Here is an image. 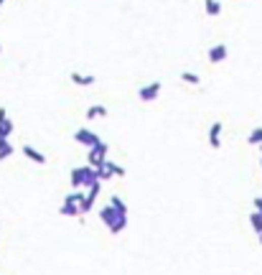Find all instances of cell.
Wrapping results in <instances>:
<instances>
[{
    "label": "cell",
    "mask_w": 262,
    "mask_h": 275,
    "mask_svg": "<svg viewBox=\"0 0 262 275\" xmlns=\"http://www.w3.org/2000/svg\"><path fill=\"white\" fill-rule=\"evenodd\" d=\"M97 214H100L102 224L110 229V234H120V232L127 227V217H125V214H120V211H117L110 201H107L105 206H100V211H97Z\"/></svg>",
    "instance_id": "obj_1"
},
{
    "label": "cell",
    "mask_w": 262,
    "mask_h": 275,
    "mask_svg": "<svg viewBox=\"0 0 262 275\" xmlns=\"http://www.w3.org/2000/svg\"><path fill=\"white\" fill-rule=\"evenodd\" d=\"M69 181H72V189L74 191H82V189H89V186H94L100 178H97V168H92V166H77V168H72V173H69Z\"/></svg>",
    "instance_id": "obj_2"
},
{
    "label": "cell",
    "mask_w": 262,
    "mask_h": 275,
    "mask_svg": "<svg viewBox=\"0 0 262 275\" xmlns=\"http://www.w3.org/2000/svg\"><path fill=\"white\" fill-rule=\"evenodd\" d=\"M82 201H84V189L67 194V196H64V204L59 206V214H61V217H77V219H79V217H82V209H79Z\"/></svg>",
    "instance_id": "obj_3"
},
{
    "label": "cell",
    "mask_w": 262,
    "mask_h": 275,
    "mask_svg": "<svg viewBox=\"0 0 262 275\" xmlns=\"http://www.w3.org/2000/svg\"><path fill=\"white\" fill-rule=\"evenodd\" d=\"M107 153H110V145L102 140V143H97L94 148H89L87 150V166H92V168H100L105 161H107Z\"/></svg>",
    "instance_id": "obj_4"
},
{
    "label": "cell",
    "mask_w": 262,
    "mask_h": 275,
    "mask_svg": "<svg viewBox=\"0 0 262 275\" xmlns=\"http://www.w3.org/2000/svg\"><path fill=\"white\" fill-rule=\"evenodd\" d=\"M74 143H79V145H84V148L89 150V148H94L97 143H102V138H100L94 130H89V128H79V130H74Z\"/></svg>",
    "instance_id": "obj_5"
},
{
    "label": "cell",
    "mask_w": 262,
    "mask_h": 275,
    "mask_svg": "<svg viewBox=\"0 0 262 275\" xmlns=\"http://www.w3.org/2000/svg\"><path fill=\"white\" fill-rule=\"evenodd\" d=\"M160 89H163L160 82H150V84H143L138 89V97H140V102H155L160 97Z\"/></svg>",
    "instance_id": "obj_6"
},
{
    "label": "cell",
    "mask_w": 262,
    "mask_h": 275,
    "mask_svg": "<svg viewBox=\"0 0 262 275\" xmlns=\"http://www.w3.org/2000/svg\"><path fill=\"white\" fill-rule=\"evenodd\" d=\"M221 133H224V125H221L219 120L209 125V133H206L209 148H214V150H219V148H221Z\"/></svg>",
    "instance_id": "obj_7"
},
{
    "label": "cell",
    "mask_w": 262,
    "mask_h": 275,
    "mask_svg": "<svg viewBox=\"0 0 262 275\" xmlns=\"http://www.w3.org/2000/svg\"><path fill=\"white\" fill-rule=\"evenodd\" d=\"M226 56H229V49H226V44H216V46H211V49L206 51V59H209V64H221V62H226Z\"/></svg>",
    "instance_id": "obj_8"
},
{
    "label": "cell",
    "mask_w": 262,
    "mask_h": 275,
    "mask_svg": "<svg viewBox=\"0 0 262 275\" xmlns=\"http://www.w3.org/2000/svg\"><path fill=\"white\" fill-rule=\"evenodd\" d=\"M107 115H110V110H107L105 105H92V107L84 110V120H87V123H92V120H105Z\"/></svg>",
    "instance_id": "obj_9"
},
{
    "label": "cell",
    "mask_w": 262,
    "mask_h": 275,
    "mask_svg": "<svg viewBox=\"0 0 262 275\" xmlns=\"http://www.w3.org/2000/svg\"><path fill=\"white\" fill-rule=\"evenodd\" d=\"M21 150H23V156H26L31 163H36V166H46V156H44L39 148H34V145H23Z\"/></svg>",
    "instance_id": "obj_10"
},
{
    "label": "cell",
    "mask_w": 262,
    "mask_h": 275,
    "mask_svg": "<svg viewBox=\"0 0 262 275\" xmlns=\"http://www.w3.org/2000/svg\"><path fill=\"white\" fill-rule=\"evenodd\" d=\"M69 79H72V84H77V87H92V84L97 82L94 74H82V72H72Z\"/></svg>",
    "instance_id": "obj_11"
},
{
    "label": "cell",
    "mask_w": 262,
    "mask_h": 275,
    "mask_svg": "<svg viewBox=\"0 0 262 275\" xmlns=\"http://www.w3.org/2000/svg\"><path fill=\"white\" fill-rule=\"evenodd\" d=\"M13 120L8 117V120H3V123H0V140H11V135H13Z\"/></svg>",
    "instance_id": "obj_12"
},
{
    "label": "cell",
    "mask_w": 262,
    "mask_h": 275,
    "mask_svg": "<svg viewBox=\"0 0 262 275\" xmlns=\"http://www.w3.org/2000/svg\"><path fill=\"white\" fill-rule=\"evenodd\" d=\"M181 82L188 84V87H199L201 84V77L196 72H181Z\"/></svg>",
    "instance_id": "obj_13"
},
{
    "label": "cell",
    "mask_w": 262,
    "mask_h": 275,
    "mask_svg": "<svg viewBox=\"0 0 262 275\" xmlns=\"http://www.w3.org/2000/svg\"><path fill=\"white\" fill-rule=\"evenodd\" d=\"M249 224H252V229L257 232V234H262V214L259 211H249Z\"/></svg>",
    "instance_id": "obj_14"
},
{
    "label": "cell",
    "mask_w": 262,
    "mask_h": 275,
    "mask_svg": "<svg viewBox=\"0 0 262 275\" xmlns=\"http://www.w3.org/2000/svg\"><path fill=\"white\" fill-rule=\"evenodd\" d=\"M16 153V148L11 145V140H0V161H6Z\"/></svg>",
    "instance_id": "obj_15"
},
{
    "label": "cell",
    "mask_w": 262,
    "mask_h": 275,
    "mask_svg": "<svg viewBox=\"0 0 262 275\" xmlns=\"http://www.w3.org/2000/svg\"><path fill=\"white\" fill-rule=\"evenodd\" d=\"M105 166L112 171V176H115V178H125V173H127V171H125L120 163H115V161H110V158H107V163H105Z\"/></svg>",
    "instance_id": "obj_16"
},
{
    "label": "cell",
    "mask_w": 262,
    "mask_h": 275,
    "mask_svg": "<svg viewBox=\"0 0 262 275\" xmlns=\"http://www.w3.org/2000/svg\"><path fill=\"white\" fill-rule=\"evenodd\" d=\"M204 6H206V16H211V18L221 13V3H219V0H206Z\"/></svg>",
    "instance_id": "obj_17"
},
{
    "label": "cell",
    "mask_w": 262,
    "mask_h": 275,
    "mask_svg": "<svg viewBox=\"0 0 262 275\" xmlns=\"http://www.w3.org/2000/svg\"><path fill=\"white\" fill-rule=\"evenodd\" d=\"M247 143L249 145H262V128H254V130H249V135H247Z\"/></svg>",
    "instance_id": "obj_18"
},
{
    "label": "cell",
    "mask_w": 262,
    "mask_h": 275,
    "mask_svg": "<svg viewBox=\"0 0 262 275\" xmlns=\"http://www.w3.org/2000/svg\"><path fill=\"white\" fill-rule=\"evenodd\" d=\"M110 204H112V206H115L120 214H125V217H127V204H125L120 196H110Z\"/></svg>",
    "instance_id": "obj_19"
},
{
    "label": "cell",
    "mask_w": 262,
    "mask_h": 275,
    "mask_svg": "<svg viewBox=\"0 0 262 275\" xmlns=\"http://www.w3.org/2000/svg\"><path fill=\"white\" fill-rule=\"evenodd\" d=\"M252 204H254V211H259V214H262V196H254V201H252Z\"/></svg>",
    "instance_id": "obj_20"
},
{
    "label": "cell",
    "mask_w": 262,
    "mask_h": 275,
    "mask_svg": "<svg viewBox=\"0 0 262 275\" xmlns=\"http://www.w3.org/2000/svg\"><path fill=\"white\" fill-rule=\"evenodd\" d=\"M3 120H8V110H6V107H0V123H3Z\"/></svg>",
    "instance_id": "obj_21"
},
{
    "label": "cell",
    "mask_w": 262,
    "mask_h": 275,
    "mask_svg": "<svg viewBox=\"0 0 262 275\" xmlns=\"http://www.w3.org/2000/svg\"><path fill=\"white\" fill-rule=\"evenodd\" d=\"M257 239H259V245H262V234H257Z\"/></svg>",
    "instance_id": "obj_22"
},
{
    "label": "cell",
    "mask_w": 262,
    "mask_h": 275,
    "mask_svg": "<svg viewBox=\"0 0 262 275\" xmlns=\"http://www.w3.org/2000/svg\"><path fill=\"white\" fill-rule=\"evenodd\" d=\"M0 54H3V44H0Z\"/></svg>",
    "instance_id": "obj_23"
},
{
    "label": "cell",
    "mask_w": 262,
    "mask_h": 275,
    "mask_svg": "<svg viewBox=\"0 0 262 275\" xmlns=\"http://www.w3.org/2000/svg\"><path fill=\"white\" fill-rule=\"evenodd\" d=\"M3 3H6V0H0V6H3Z\"/></svg>",
    "instance_id": "obj_24"
}]
</instances>
